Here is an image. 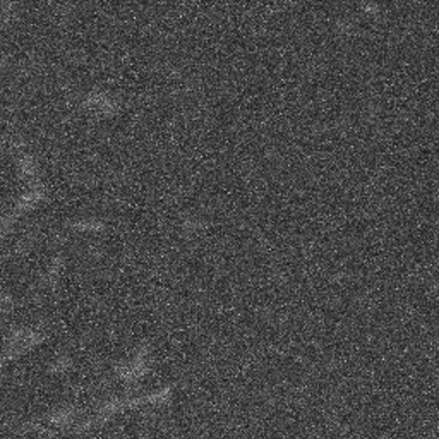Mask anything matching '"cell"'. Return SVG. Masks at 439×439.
<instances>
[{
	"label": "cell",
	"instance_id": "obj_1",
	"mask_svg": "<svg viewBox=\"0 0 439 439\" xmlns=\"http://www.w3.org/2000/svg\"><path fill=\"white\" fill-rule=\"evenodd\" d=\"M148 356H149V346L142 345L137 352L136 359H134L130 364H127L126 367H122L121 377L127 383H134L140 377H142L148 372Z\"/></svg>",
	"mask_w": 439,
	"mask_h": 439
}]
</instances>
